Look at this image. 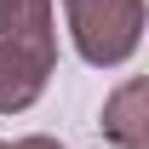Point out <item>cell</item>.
I'll return each instance as SVG.
<instances>
[{
	"label": "cell",
	"instance_id": "8992f818",
	"mask_svg": "<svg viewBox=\"0 0 149 149\" xmlns=\"http://www.w3.org/2000/svg\"><path fill=\"white\" fill-rule=\"evenodd\" d=\"M0 149H6V143H0Z\"/></svg>",
	"mask_w": 149,
	"mask_h": 149
},
{
	"label": "cell",
	"instance_id": "7a4b0ae2",
	"mask_svg": "<svg viewBox=\"0 0 149 149\" xmlns=\"http://www.w3.org/2000/svg\"><path fill=\"white\" fill-rule=\"evenodd\" d=\"M57 69V29L46 35H0V115H23L46 92Z\"/></svg>",
	"mask_w": 149,
	"mask_h": 149
},
{
	"label": "cell",
	"instance_id": "5b68a950",
	"mask_svg": "<svg viewBox=\"0 0 149 149\" xmlns=\"http://www.w3.org/2000/svg\"><path fill=\"white\" fill-rule=\"evenodd\" d=\"M6 149H63V143L46 138V132H35V138H17V143H6Z\"/></svg>",
	"mask_w": 149,
	"mask_h": 149
},
{
	"label": "cell",
	"instance_id": "6da1fadb",
	"mask_svg": "<svg viewBox=\"0 0 149 149\" xmlns=\"http://www.w3.org/2000/svg\"><path fill=\"white\" fill-rule=\"evenodd\" d=\"M74 52L92 69H120L143 40V0H63Z\"/></svg>",
	"mask_w": 149,
	"mask_h": 149
},
{
	"label": "cell",
	"instance_id": "3957f363",
	"mask_svg": "<svg viewBox=\"0 0 149 149\" xmlns=\"http://www.w3.org/2000/svg\"><path fill=\"white\" fill-rule=\"evenodd\" d=\"M143 103H149V86L143 80H126V86L103 103V138L120 143V149H149V115H143Z\"/></svg>",
	"mask_w": 149,
	"mask_h": 149
},
{
	"label": "cell",
	"instance_id": "277c9868",
	"mask_svg": "<svg viewBox=\"0 0 149 149\" xmlns=\"http://www.w3.org/2000/svg\"><path fill=\"white\" fill-rule=\"evenodd\" d=\"M57 29L52 0H0V35H46Z\"/></svg>",
	"mask_w": 149,
	"mask_h": 149
}]
</instances>
